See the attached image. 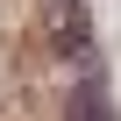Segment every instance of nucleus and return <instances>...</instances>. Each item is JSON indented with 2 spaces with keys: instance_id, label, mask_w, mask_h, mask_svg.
<instances>
[{
  "instance_id": "2",
  "label": "nucleus",
  "mask_w": 121,
  "mask_h": 121,
  "mask_svg": "<svg viewBox=\"0 0 121 121\" xmlns=\"http://www.w3.org/2000/svg\"><path fill=\"white\" fill-rule=\"evenodd\" d=\"M64 121H114V114H107V86H100V71H86V78L71 86V100H64Z\"/></svg>"
},
{
  "instance_id": "1",
  "label": "nucleus",
  "mask_w": 121,
  "mask_h": 121,
  "mask_svg": "<svg viewBox=\"0 0 121 121\" xmlns=\"http://www.w3.org/2000/svg\"><path fill=\"white\" fill-rule=\"evenodd\" d=\"M43 29H50L57 57H71L78 71H93V22H86V0H43Z\"/></svg>"
}]
</instances>
